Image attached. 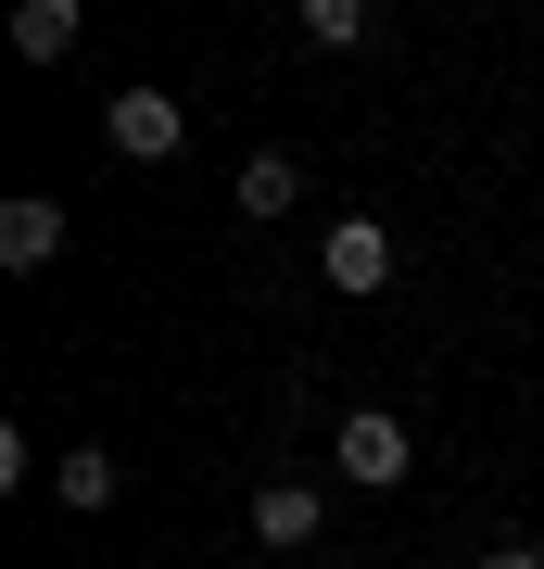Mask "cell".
<instances>
[{
  "mask_svg": "<svg viewBox=\"0 0 544 569\" xmlns=\"http://www.w3.org/2000/svg\"><path fill=\"white\" fill-rule=\"evenodd\" d=\"M329 456H343L355 493H393L405 468H418V430H405L393 406H343V430H329Z\"/></svg>",
  "mask_w": 544,
  "mask_h": 569,
  "instance_id": "cell-1",
  "label": "cell"
},
{
  "mask_svg": "<svg viewBox=\"0 0 544 569\" xmlns=\"http://www.w3.org/2000/svg\"><path fill=\"white\" fill-rule=\"evenodd\" d=\"M101 127H115L127 164H178V152H190V114L165 102V89H115V102H101Z\"/></svg>",
  "mask_w": 544,
  "mask_h": 569,
  "instance_id": "cell-2",
  "label": "cell"
},
{
  "mask_svg": "<svg viewBox=\"0 0 544 569\" xmlns=\"http://www.w3.org/2000/svg\"><path fill=\"white\" fill-rule=\"evenodd\" d=\"M317 266H329V291H380V279H393V228H380V216H329Z\"/></svg>",
  "mask_w": 544,
  "mask_h": 569,
  "instance_id": "cell-3",
  "label": "cell"
},
{
  "mask_svg": "<svg viewBox=\"0 0 544 569\" xmlns=\"http://www.w3.org/2000/svg\"><path fill=\"white\" fill-rule=\"evenodd\" d=\"M51 253H63V203H51V190H13V203H0V266L39 279Z\"/></svg>",
  "mask_w": 544,
  "mask_h": 569,
  "instance_id": "cell-4",
  "label": "cell"
},
{
  "mask_svg": "<svg viewBox=\"0 0 544 569\" xmlns=\"http://www.w3.org/2000/svg\"><path fill=\"white\" fill-rule=\"evenodd\" d=\"M317 519H329V507H317V493H304V481H266V493H254V545H266V557L317 545Z\"/></svg>",
  "mask_w": 544,
  "mask_h": 569,
  "instance_id": "cell-5",
  "label": "cell"
},
{
  "mask_svg": "<svg viewBox=\"0 0 544 569\" xmlns=\"http://www.w3.org/2000/svg\"><path fill=\"white\" fill-rule=\"evenodd\" d=\"M291 203H304V178H291V152H254V164H241V216H254V228H279Z\"/></svg>",
  "mask_w": 544,
  "mask_h": 569,
  "instance_id": "cell-6",
  "label": "cell"
},
{
  "mask_svg": "<svg viewBox=\"0 0 544 569\" xmlns=\"http://www.w3.org/2000/svg\"><path fill=\"white\" fill-rule=\"evenodd\" d=\"M13 51L26 63H63V51H77V0H26V13H13Z\"/></svg>",
  "mask_w": 544,
  "mask_h": 569,
  "instance_id": "cell-7",
  "label": "cell"
},
{
  "mask_svg": "<svg viewBox=\"0 0 544 569\" xmlns=\"http://www.w3.org/2000/svg\"><path fill=\"white\" fill-rule=\"evenodd\" d=\"M51 493H63V507H115V456H101V443H63V468H51Z\"/></svg>",
  "mask_w": 544,
  "mask_h": 569,
  "instance_id": "cell-8",
  "label": "cell"
},
{
  "mask_svg": "<svg viewBox=\"0 0 544 569\" xmlns=\"http://www.w3.org/2000/svg\"><path fill=\"white\" fill-rule=\"evenodd\" d=\"M304 39H317V51H355L367 39V0H304Z\"/></svg>",
  "mask_w": 544,
  "mask_h": 569,
  "instance_id": "cell-9",
  "label": "cell"
},
{
  "mask_svg": "<svg viewBox=\"0 0 544 569\" xmlns=\"http://www.w3.org/2000/svg\"><path fill=\"white\" fill-rule=\"evenodd\" d=\"M482 569H544V545H494V557H482Z\"/></svg>",
  "mask_w": 544,
  "mask_h": 569,
  "instance_id": "cell-10",
  "label": "cell"
}]
</instances>
